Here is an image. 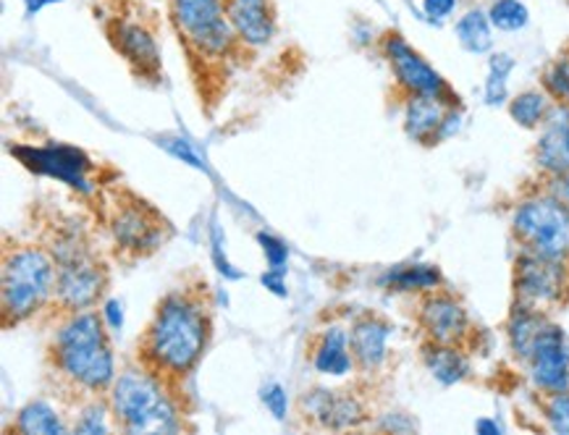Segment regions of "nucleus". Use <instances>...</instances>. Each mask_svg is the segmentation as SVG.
Masks as SVG:
<instances>
[{
    "mask_svg": "<svg viewBox=\"0 0 569 435\" xmlns=\"http://www.w3.org/2000/svg\"><path fill=\"white\" fill-rule=\"evenodd\" d=\"M108 409H111V404H108V407H106V404L92 402L90 407H84L82 415H79L74 431H77V433H84V435L108 433V423H106Z\"/></svg>",
    "mask_w": 569,
    "mask_h": 435,
    "instance_id": "32",
    "label": "nucleus"
},
{
    "mask_svg": "<svg viewBox=\"0 0 569 435\" xmlns=\"http://www.w3.org/2000/svg\"><path fill=\"white\" fill-rule=\"evenodd\" d=\"M283 275L287 273H279V271H268L262 273V286L268 289V292H273L276 296H287V281H283Z\"/></svg>",
    "mask_w": 569,
    "mask_h": 435,
    "instance_id": "38",
    "label": "nucleus"
},
{
    "mask_svg": "<svg viewBox=\"0 0 569 435\" xmlns=\"http://www.w3.org/2000/svg\"><path fill=\"white\" fill-rule=\"evenodd\" d=\"M312 367L318 370L320 375H347L349 370L355 367L352 346H349V333L339 325H331V328L323 331V336L316 344V352H312Z\"/></svg>",
    "mask_w": 569,
    "mask_h": 435,
    "instance_id": "20",
    "label": "nucleus"
},
{
    "mask_svg": "<svg viewBox=\"0 0 569 435\" xmlns=\"http://www.w3.org/2000/svg\"><path fill=\"white\" fill-rule=\"evenodd\" d=\"M111 415L127 433H169L179 431L177 407L166 396L160 375L142 365V370H123L113 381Z\"/></svg>",
    "mask_w": 569,
    "mask_h": 435,
    "instance_id": "3",
    "label": "nucleus"
},
{
    "mask_svg": "<svg viewBox=\"0 0 569 435\" xmlns=\"http://www.w3.org/2000/svg\"><path fill=\"white\" fill-rule=\"evenodd\" d=\"M260 398L262 404H266L268 412L279 419H287V412H289V396H287V388L281 386V383H268V386H262L260 391Z\"/></svg>",
    "mask_w": 569,
    "mask_h": 435,
    "instance_id": "34",
    "label": "nucleus"
},
{
    "mask_svg": "<svg viewBox=\"0 0 569 435\" xmlns=\"http://www.w3.org/2000/svg\"><path fill=\"white\" fill-rule=\"evenodd\" d=\"M383 53L389 58L393 77L401 90H407L410 95H430L439 98L443 103L457 108V95L451 92V87L443 82V77L436 71L430 63L407 42L401 34H389L383 40Z\"/></svg>",
    "mask_w": 569,
    "mask_h": 435,
    "instance_id": "9",
    "label": "nucleus"
},
{
    "mask_svg": "<svg viewBox=\"0 0 569 435\" xmlns=\"http://www.w3.org/2000/svg\"><path fill=\"white\" fill-rule=\"evenodd\" d=\"M113 45L134 67L137 74L156 77L160 69V50L150 29L134 21H113Z\"/></svg>",
    "mask_w": 569,
    "mask_h": 435,
    "instance_id": "17",
    "label": "nucleus"
},
{
    "mask_svg": "<svg viewBox=\"0 0 569 435\" xmlns=\"http://www.w3.org/2000/svg\"><path fill=\"white\" fill-rule=\"evenodd\" d=\"M569 289V271L561 260H546L522 252L515 265V294L517 304L543 310L565 300Z\"/></svg>",
    "mask_w": 569,
    "mask_h": 435,
    "instance_id": "8",
    "label": "nucleus"
},
{
    "mask_svg": "<svg viewBox=\"0 0 569 435\" xmlns=\"http://www.w3.org/2000/svg\"><path fill=\"white\" fill-rule=\"evenodd\" d=\"M56 294V260L40 246H17L3 257V323L17 325L32 317Z\"/></svg>",
    "mask_w": 569,
    "mask_h": 435,
    "instance_id": "4",
    "label": "nucleus"
},
{
    "mask_svg": "<svg viewBox=\"0 0 569 435\" xmlns=\"http://www.w3.org/2000/svg\"><path fill=\"white\" fill-rule=\"evenodd\" d=\"M160 144H163V148L169 150V152H173V155H177V158H181V161H184V163L194 165V169H206V163H200V158L194 155L192 148H189V142H184V140H169V136H163V140H160Z\"/></svg>",
    "mask_w": 569,
    "mask_h": 435,
    "instance_id": "35",
    "label": "nucleus"
},
{
    "mask_svg": "<svg viewBox=\"0 0 569 435\" xmlns=\"http://www.w3.org/2000/svg\"><path fill=\"white\" fill-rule=\"evenodd\" d=\"M543 415L553 433L569 435V388L557 391V394H546Z\"/></svg>",
    "mask_w": 569,
    "mask_h": 435,
    "instance_id": "29",
    "label": "nucleus"
},
{
    "mask_svg": "<svg viewBox=\"0 0 569 435\" xmlns=\"http://www.w3.org/2000/svg\"><path fill=\"white\" fill-rule=\"evenodd\" d=\"M50 3H61V0H24V11L27 17H38V13L46 9Z\"/></svg>",
    "mask_w": 569,
    "mask_h": 435,
    "instance_id": "39",
    "label": "nucleus"
},
{
    "mask_svg": "<svg viewBox=\"0 0 569 435\" xmlns=\"http://www.w3.org/2000/svg\"><path fill=\"white\" fill-rule=\"evenodd\" d=\"M111 231L121 250L134 252V255H148V252L163 244L169 226L148 202L129 200L121 208H116Z\"/></svg>",
    "mask_w": 569,
    "mask_h": 435,
    "instance_id": "10",
    "label": "nucleus"
},
{
    "mask_svg": "<svg viewBox=\"0 0 569 435\" xmlns=\"http://www.w3.org/2000/svg\"><path fill=\"white\" fill-rule=\"evenodd\" d=\"M455 32H457L459 45H462L467 53L480 55V53H488V50L493 48V24H491V19H488L486 11H480V9L467 11L465 17L457 21Z\"/></svg>",
    "mask_w": 569,
    "mask_h": 435,
    "instance_id": "23",
    "label": "nucleus"
},
{
    "mask_svg": "<svg viewBox=\"0 0 569 435\" xmlns=\"http://www.w3.org/2000/svg\"><path fill=\"white\" fill-rule=\"evenodd\" d=\"M530 378L536 388L546 394L569 388V341L559 325L546 323L541 336L536 338L530 357Z\"/></svg>",
    "mask_w": 569,
    "mask_h": 435,
    "instance_id": "12",
    "label": "nucleus"
},
{
    "mask_svg": "<svg viewBox=\"0 0 569 435\" xmlns=\"http://www.w3.org/2000/svg\"><path fill=\"white\" fill-rule=\"evenodd\" d=\"M258 244L262 246V255L268 260V271H279L287 273V263H289V250L281 239H276L273 234H258Z\"/></svg>",
    "mask_w": 569,
    "mask_h": 435,
    "instance_id": "33",
    "label": "nucleus"
},
{
    "mask_svg": "<svg viewBox=\"0 0 569 435\" xmlns=\"http://www.w3.org/2000/svg\"><path fill=\"white\" fill-rule=\"evenodd\" d=\"M549 323L541 310L525 307V304H517L512 317H509L507 333H509V344H512V352L517 357L528 362L532 346H536V338L541 336L543 325Z\"/></svg>",
    "mask_w": 569,
    "mask_h": 435,
    "instance_id": "22",
    "label": "nucleus"
},
{
    "mask_svg": "<svg viewBox=\"0 0 569 435\" xmlns=\"http://www.w3.org/2000/svg\"><path fill=\"white\" fill-rule=\"evenodd\" d=\"M210 255H213L218 273L226 275V279H231V281L242 279V273L233 271V265L226 260V239H223V231H221V226H218L216 218H213V223H210Z\"/></svg>",
    "mask_w": 569,
    "mask_h": 435,
    "instance_id": "31",
    "label": "nucleus"
},
{
    "mask_svg": "<svg viewBox=\"0 0 569 435\" xmlns=\"http://www.w3.org/2000/svg\"><path fill=\"white\" fill-rule=\"evenodd\" d=\"M515 69V58L507 53H496L488 61V79H486V103L501 105L507 100V82Z\"/></svg>",
    "mask_w": 569,
    "mask_h": 435,
    "instance_id": "27",
    "label": "nucleus"
},
{
    "mask_svg": "<svg viewBox=\"0 0 569 435\" xmlns=\"http://www.w3.org/2000/svg\"><path fill=\"white\" fill-rule=\"evenodd\" d=\"M512 231L522 252L569 263V202L559 200L557 194H538L520 202Z\"/></svg>",
    "mask_w": 569,
    "mask_h": 435,
    "instance_id": "5",
    "label": "nucleus"
},
{
    "mask_svg": "<svg viewBox=\"0 0 569 435\" xmlns=\"http://www.w3.org/2000/svg\"><path fill=\"white\" fill-rule=\"evenodd\" d=\"M420 325L436 344L459 346L470 333V317L451 294L433 292L420 304Z\"/></svg>",
    "mask_w": 569,
    "mask_h": 435,
    "instance_id": "14",
    "label": "nucleus"
},
{
    "mask_svg": "<svg viewBox=\"0 0 569 435\" xmlns=\"http://www.w3.org/2000/svg\"><path fill=\"white\" fill-rule=\"evenodd\" d=\"M476 431L478 433H491V435H499L501 433V427L493 423V419H478L476 423Z\"/></svg>",
    "mask_w": 569,
    "mask_h": 435,
    "instance_id": "40",
    "label": "nucleus"
},
{
    "mask_svg": "<svg viewBox=\"0 0 569 435\" xmlns=\"http://www.w3.org/2000/svg\"><path fill=\"white\" fill-rule=\"evenodd\" d=\"M391 325L376 315H365L349 331V346H352L355 365L362 373H373L389 357Z\"/></svg>",
    "mask_w": 569,
    "mask_h": 435,
    "instance_id": "18",
    "label": "nucleus"
},
{
    "mask_svg": "<svg viewBox=\"0 0 569 435\" xmlns=\"http://www.w3.org/2000/svg\"><path fill=\"white\" fill-rule=\"evenodd\" d=\"M488 19L501 32H520L528 27L530 11L522 0H493V6L488 9Z\"/></svg>",
    "mask_w": 569,
    "mask_h": 435,
    "instance_id": "28",
    "label": "nucleus"
},
{
    "mask_svg": "<svg viewBox=\"0 0 569 435\" xmlns=\"http://www.w3.org/2000/svg\"><path fill=\"white\" fill-rule=\"evenodd\" d=\"M422 360H426L430 375H433L441 386H455V383L465 381L467 373H470V362H467L465 354L459 352V346L436 344V341H430L426 350H422Z\"/></svg>",
    "mask_w": 569,
    "mask_h": 435,
    "instance_id": "21",
    "label": "nucleus"
},
{
    "mask_svg": "<svg viewBox=\"0 0 569 435\" xmlns=\"http://www.w3.org/2000/svg\"><path fill=\"white\" fill-rule=\"evenodd\" d=\"M509 115H512L522 129L541 127L546 115H549V98H546V92L538 90L520 92V95L509 103Z\"/></svg>",
    "mask_w": 569,
    "mask_h": 435,
    "instance_id": "26",
    "label": "nucleus"
},
{
    "mask_svg": "<svg viewBox=\"0 0 569 435\" xmlns=\"http://www.w3.org/2000/svg\"><path fill=\"white\" fill-rule=\"evenodd\" d=\"M543 90L546 95H551L557 103H569V61L559 58L553 61L543 74Z\"/></svg>",
    "mask_w": 569,
    "mask_h": 435,
    "instance_id": "30",
    "label": "nucleus"
},
{
    "mask_svg": "<svg viewBox=\"0 0 569 435\" xmlns=\"http://www.w3.org/2000/svg\"><path fill=\"white\" fill-rule=\"evenodd\" d=\"M103 321L111 325L113 331H121V325H123V307H121V302L119 300H108L106 302V307H103Z\"/></svg>",
    "mask_w": 569,
    "mask_h": 435,
    "instance_id": "37",
    "label": "nucleus"
},
{
    "mask_svg": "<svg viewBox=\"0 0 569 435\" xmlns=\"http://www.w3.org/2000/svg\"><path fill=\"white\" fill-rule=\"evenodd\" d=\"M457 9V0H422V13L430 21H443Z\"/></svg>",
    "mask_w": 569,
    "mask_h": 435,
    "instance_id": "36",
    "label": "nucleus"
},
{
    "mask_svg": "<svg viewBox=\"0 0 569 435\" xmlns=\"http://www.w3.org/2000/svg\"><path fill=\"white\" fill-rule=\"evenodd\" d=\"M11 152L29 171L63 181V184L74 186V190L84 194L92 192L90 181L84 179L92 163L82 150L69 148V144H46V148H13Z\"/></svg>",
    "mask_w": 569,
    "mask_h": 435,
    "instance_id": "11",
    "label": "nucleus"
},
{
    "mask_svg": "<svg viewBox=\"0 0 569 435\" xmlns=\"http://www.w3.org/2000/svg\"><path fill=\"white\" fill-rule=\"evenodd\" d=\"M383 286L391 292H436L441 286V273L433 265H401L383 275Z\"/></svg>",
    "mask_w": 569,
    "mask_h": 435,
    "instance_id": "24",
    "label": "nucleus"
},
{
    "mask_svg": "<svg viewBox=\"0 0 569 435\" xmlns=\"http://www.w3.org/2000/svg\"><path fill=\"white\" fill-rule=\"evenodd\" d=\"M305 417L312 419L318 427H328V431H347V427L362 425L365 407L360 398H355L347 391L333 388H312L302 396Z\"/></svg>",
    "mask_w": 569,
    "mask_h": 435,
    "instance_id": "13",
    "label": "nucleus"
},
{
    "mask_svg": "<svg viewBox=\"0 0 569 435\" xmlns=\"http://www.w3.org/2000/svg\"><path fill=\"white\" fill-rule=\"evenodd\" d=\"M536 163L549 176H565L569 173V108L557 103L549 108L543 121V134L536 148Z\"/></svg>",
    "mask_w": 569,
    "mask_h": 435,
    "instance_id": "16",
    "label": "nucleus"
},
{
    "mask_svg": "<svg viewBox=\"0 0 569 435\" xmlns=\"http://www.w3.org/2000/svg\"><path fill=\"white\" fill-rule=\"evenodd\" d=\"M171 19L197 53L221 58L237 42L226 0H171Z\"/></svg>",
    "mask_w": 569,
    "mask_h": 435,
    "instance_id": "7",
    "label": "nucleus"
},
{
    "mask_svg": "<svg viewBox=\"0 0 569 435\" xmlns=\"http://www.w3.org/2000/svg\"><path fill=\"white\" fill-rule=\"evenodd\" d=\"M56 373L71 386L103 394L111 391L116 381V362L108 331L98 315L69 313V317L58 325L53 344H50Z\"/></svg>",
    "mask_w": 569,
    "mask_h": 435,
    "instance_id": "2",
    "label": "nucleus"
},
{
    "mask_svg": "<svg viewBox=\"0 0 569 435\" xmlns=\"http://www.w3.org/2000/svg\"><path fill=\"white\" fill-rule=\"evenodd\" d=\"M56 302L63 313H84L98 304L106 289V267L94 260L77 236L61 239L53 246Z\"/></svg>",
    "mask_w": 569,
    "mask_h": 435,
    "instance_id": "6",
    "label": "nucleus"
},
{
    "mask_svg": "<svg viewBox=\"0 0 569 435\" xmlns=\"http://www.w3.org/2000/svg\"><path fill=\"white\" fill-rule=\"evenodd\" d=\"M449 108L439 98L410 95L405 108V132L420 144H433L441 140V127Z\"/></svg>",
    "mask_w": 569,
    "mask_h": 435,
    "instance_id": "19",
    "label": "nucleus"
},
{
    "mask_svg": "<svg viewBox=\"0 0 569 435\" xmlns=\"http://www.w3.org/2000/svg\"><path fill=\"white\" fill-rule=\"evenodd\" d=\"M13 431L24 435H61L69 431V427L63 425L61 415H58L48 402H29L27 407L19 412Z\"/></svg>",
    "mask_w": 569,
    "mask_h": 435,
    "instance_id": "25",
    "label": "nucleus"
},
{
    "mask_svg": "<svg viewBox=\"0 0 569 435\" xmlns=\"http://www.w3.org/2000/svg\"><path fill=\"white\" fill-rule=\"evenodd\" d=\"M208 333L210 321L200 296L171 292L158 304L140 341L142 365L163 378H184L206 352Z\"/></svg>",
    "mask_w": 569,
    "mask_h": 435,
    "instance_id": "1",
    "label": "nucleus"
},
{
    "mask_svg": "<svg viewBox=\"0 0 569 435\" xmlns=\"http://www.w3.org/2000/svg\"><path fill=\"white\" fill-rule=\"evenodd\" d=\"M226 13L237 38L250 48H266L276 38L271 0H226Z\"/></svg>",
    "mask_w": 569,
    "mask_h": 435,
    "instance_id": "15",
    "label": "nucleus"
}]
</instances>
